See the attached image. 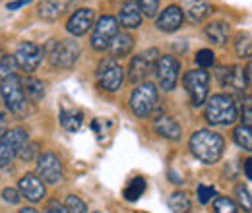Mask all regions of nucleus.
<instances>
[{"instance_id":"42","label":"nucleus","mask_w":252,"mask_h":213,"mask_svg":"<svg viewBox=\"0 0 252 213\" xmlns=\"http://www.w3.org/2000/svg\"><path fill=\"white\" fill-rule=\"evenodd\" d=\"M6 124H8V121H6V115H4V113H0V136L6 132Z\"/></svg>"},{"instance_id":"44","label":"nucleus","mask_w":252,"mask_h":213,"mask_svg":"<svg viewBox=\"0 0 252 213\" xmlns=\"http://www.w3.org/2000/svg\"><path fill=\"white\" fill-rule=\"evenodd\" d=\"M20 213H39V212H37L35 208H22V210H20Z\"/></svg>"},{"instance_id":"31","label":"nucleus","mask_w":252,"mask_h":213,"mask_svg":"<svg viewBox=\"0 0 252 213\" xmlns=\"http://www.w3.org/2000/svg\"><path fill=\"white\" fill-rule=\"evenodd\" d=\"M237 55L241 59H249L251 57V33H241L237 37Z\"/></svg>"},{"instance_id":"35","label":"nucleus","mask_w":252,"mask_h":213,"mask_svg":"<svg viewBox=\"0 0 252 213\" xmlns=\"http://www.w3.org/2000/svg\"><path fill=\"white\" fill-rule=\"evenodd\" d=\"M196 194H198V202L202 206H206V204H210L212 198H216V188L214 186H208V184H200L198 190H196Z\"/></svg>"},{"instance_id":"22","label":"nucleus","mask_w":252,"mask_h":213,"mask_svg":"<svg viewBox=\"0 0 252 213\" xmlns=\"http://www.w3.org/2000/svg\"><path fill=\"white\" fill-rule=\"evenodd\" d=\"M154 128H156V132L161 138H167V140H179L183 136L181 124L173 117H159L158 121L154 122Z\"/></svg>"},{"instance_id":"36","label":"nucleus","mask_w":252,"mask_h":213,"mask_svg":"<svg viewBox=\"0 0 252 213\" xmlns=\"http://www.w3.org/2000/svg\"><path fill=\"white\" fill-rule=\"evenodd\" d=\"M2 200L6 202V204H12V206H18L20 202H22V194H20V190L18 188H4L2 190Z\"/></svg>"},{"instance_id":"9","label":"nucleus","mask_w":252,"mask_h":213,"mask_svg":"<svg viewBox=\"0 0 252 213\" xmlns=\"http://www.w3.org/2000/svg\"><path fill=\"white\" fill-rule=\"evenodd\" d=\"M158 59H159L158 49H148V51L136 55L132 59V62H130V68H128V80L132 84H144L146 78L156 70Z\"/></svg>"},{"instance_id":"33","label":"nucleus","mask_w":252,"mask_h":213,"mask_svg":"<svg viewBox=\"0 0 252 213\" xmlns=\"http://www.w3.org/2000/svg\"><path fill=\"white\" fill-rule=\"evenodd\" d=\"M196 64H198L202 70L214 66V64H216V55H214V51H210V49L198 51V53H196Z\"/></svg>"},{"instance_id":"2","label":"nucleus","mask_w":252,"mask_h":213,"mask_svg":"<svg viewBox=\"0 0 252 213\" xmlns=\"http://www.w3.org/2000/svg\"><path fill=\"white\" fill-rule=\"evenodd\" d=\"M204 117L214 126H231V124H235L237 117H239V109H237L235 97L227 95V93L212 95L208 99V103H206Z\"/></svg>"},{"instance_id":"8","label":"nucleus","mask_w":252,"mask_h":213,"mask_svg":"<svg viewBox=\"0 0 252 213\" xmlns=\"http://www.w3.org/2000/svg\"><path fill=\"white\" fill-rule=\"evenodd\" d=\"M183 84L190 95V101L194 107H200L206 103L208 91H210V74L206 70H190L185 74Z\"/></svg>"},{"instance_id":"26","label":"nucleus","mask_w":252,"mask_h":213,"mask_svg":"<svg viewBox=\"0 0 252 213\" xmlns=\"http://www.w3.org/2000/svg\"><path fill=\"white\" fill-rule=\"evenodd\" d=\"M144 192H146V181L142 177H136L125 188V200L126 202H136V200L142 198Z\"/></svg>"},{"instance_id":"3","label":"nucleus","mask_w":252,"mask_h":213,"mask_svg":"<svg viewBox=\"0 0 252 213\" xmlns=\"http://www.w3.org/2000/svg\"><path fill=\"white\" fill-rule=\"evenodd\" d=\"M0 93H2V99H4L6 107L12 113L24 115L28 111V99L24 95L22 82H20L18 74H10V76L0 80Z\"/></svg>"},{"instance_id":"34","label":"nucleus","mask_w":252,"mask_h":213,"mask_svg":"<svg viewBox=\"0 0 252 213\" xmlns=\"http://www.w3.org/2000/svg\"><path fill=\"white\" fill-rule=\"evenodd\" d=\"M64 208H66V212H68V213H88L86 204H84V202H82L78 196H74V194H70V196L66 198Z\"/></svg>"},{"instance_id":"39","label":"nucleus","mask_w":252,"mask_h":213,"mask_svg":"<svg viewBox=\"0 0 252 213\" xmlns=\"http://www.w3.org/2000/svg\"><path fill=\"white\" fill-rule=\"evenodd\" d=\"M43 213H68V212H66V208H64L59 200H51V202H47Z\"/></svg>"},{"instance_id":"27","label":"nucleus","mask_w":252,"mask_h":213,"mask_svg":"<svg viewBox=\"0 0 252 213\" xmlns=\"http://www.w3.org/2000/svg\"><path fill=\"white\" fill-rule=\"evenodd\" d=\"M169 208L173 213H189L190 212V198L185 192H173L169 198Z\"/></svg>"},{"instance_id":"14","label":"nucleus","mask_w":252,"mask_h":213,"mask_svg":"<svg viewBox=\"0 0 252 213\" xmlns=\"http://www.w3.org/2000/svg\"><path fill=\"white\" fill-rule=\"evenodd\" d=\"M95 24V12L92 8H80V10H76L72 16H70V20H68V24H66V30L70 35H74V37H82V35H86L88 31L94 28Z\"/></svg>"},{"instance_id":"6","label":"nucleus","mask_w":252,"mask_h":213,"mask_svg":"<svg viewBox=\"0 0 252 213\" xmlns=\"http://www.w3.org/2000/svg\"><path fill=\"white\" fill-rule=\"evenodd\" d=\"M158 105V88L154 82H144L136 86V90L130 95V109L136 117L146 119Z\"/></svg>"},{"instance_id":"4","label":"nucleus","mask_w":252,"mask_h":213,"mask_svg":"<svg viewBox=\"0 0 252 213\" xmlns=\"http://www.w3.org/2000/svg\"><path fill=\"white\" fill-rule=\"evenodd\" d=\"M49 61L55 68H72L80 59V45L74 39H63V41H51L47 47Z\"/></svg>"},{"instance_id":"16","label":"nucleus","mask_w":252,"mask_h":213,"mask_svg":"<svg viewBox=\"0 0 252 213\" xmlns=\"http://www.w3.org/2000/svg\"><path fill=\"white\" fill-rule=\"evenodd\" d=\"M18 190H20L22 198H26L28 202H33V204H37L45 198V184L33 173H28V175L22 177Z\"/></svg>"},{"instance_id":"40","label":"nucleus","mask_w":252,"mask_h":213,"mask_svg":"<svg viewBox=\"0 0 252 213\" xmlns=\"http://www.w3.org/2000/svg\"><path fill=\"white\" fill-rule=\"evenodd\" d=\"M243 124H245V126H251V124H252V107H251V103H247V109L243 111Z\"/></svg>"},{"instance_id":"15","label":"nucleus","mask_w":252,"mask_h":213,"mask_svg":"<svg viewBox=\"0 0 252 213\" xmlns=\"http://www.w3.org/2000/svg\"><path fill=\"white\" fill-rule=\"evenodd\" d=\"M183 22H185V16H183L181 6L173 4V6H167V8L159 14L156 26H158V30L163 31V33H175V31L181 30Z\"/></svg>"},{"instance_id":"17","label":"nucleus","mask_w":252,"mask_h":213,"mask_svg":"<svg viewBox=\"0 0 252 213\" xmlns=\"http://www.w3.org/2000/svg\"><path fill=\"white\" fill-rule=\"evenodd\" d=\"M76 4V0H41L37 12L39 18L45 22H57L64 12H68L72 6Z\"/></svg>"},{"instance_id":"5","label":"nucleus","mask_w":252,"mask_h":213,"mask_svg":"<svg viewBox=\"0 0 252 213\" xmlns=\"http://www.w3.org/2000/svg\"><path fill=\"white\" fill-rule=\"evenodd\" d=\"M95 78H97V84L101 90L117 91V90H121V86L125 82V68L117 59L109 57V59L101 61L97 72H95Z\"/></svg>"},{"instance_id":"28","label":"nucleus","mask_w":252,"mask_h":213,"mask_svg":"<svg viewBox=\"0 0 252 213\" xmlns=\"http://www.w3.org/2000/svg\"><path fill=\"white\" fill-rule=\"evenodd\" d=\"M233 138H235L237 146H239V148H243L245 152H251V150H252V130H251V126L241 124L239 128H235Z\"/></svg>"},{"instance_id":"29","label":"nucleus","mask_w":252,"mask_h":213,"mask_svg":"<svg viewBox=\"0 0 252 213\" xmlns=\"http://www.w3.org/2000/svg\"><path fill=\"white\" fill-rule=\"evenodd\" d=\"M214 212L216 213H239L237 210V204L227 198V196H220L214 200Z\"/></svg>"},{"instance_id":"20","label":"nucleus","mask_w":252,"mask_h":213,"mask_svg":"<svg viewBox=\"0 0 252 213\" xmlns=\"http://www.w3.org/2000/svg\"><path fill=\"white\" fill-rule=\"evenodd\" d=\"M134 49V37L130 33H117L109 45V51H111V57L113 59H125L130 55V51Z\"/></svg>"},{"instance_id":"37","label":"nucleus","mask_w":252,"mask_h":213,"mask_svg":"<svg viewBox=\"0 0 252 213\" xmlns=\"http://www.w3.org/2000/svg\"><path fill=\"white\" fill-rule=\"evenodd\" d=\"M10 74H16V61H14V57H4V59H0V80Z\"/></svg>"},{"instance_id":"41","label":"nucleus","mask_w":252,"mask_h":213,"mask_svg":"<svg viewBox=\"0 0 252 213\" xmlns=\"http://www.w3.org/2000/svg\"><path fill=\"white\" fill-rule=\"evenodd\" d=\"M26 4H32V0H14V2H8V4H6V8L14 12V10H18V8L26 6Z\"/></svg>"},{"instance_id":"23","label":"nucleus","mask_w":252,"mask_h":213,"mask_svg":"<svg viewBox=\"0 0 252 213\" xmlns=\"http://www.w3.org/2000/svg\"><path fill=\"white\" fill-rule=\"evenodd\" d=\"M20 82H22V90H24V95H26V99H30L32 103H39V101H43V97H45V84L41 82V80H37V78H33V76H28V78H20Z\"/></svg>"},{"instance_id":"7","label":"nucleus","mask_w":252,"mask_h":213,"mask_svg":"<svg viewBox=\"0 0 252 213\" xmlns=\"http://www.w3.org/2000/svg\"><path fill=\"white\" fill-rule=\"evenodd\" d=\"M28 142V130L22 126H16L12 130H6L0 136V169L8 167L12 159L20 153L22 146Z\"/></svg>"},{"instance_id":"21","label":"nucleus","mask_w":252,"mask_h":213,"mask_svg":"<svg viewBox=\"0 0 252 213\" xmlns=\"http://www.w3.org/2000/svg\"><path fill=\"white\" fill-rule=\"evenodd\" d=\"M119 20H121V24L125 26L126 30H138L142 26V12H140V8L136 6L134 0L123 4L121 14H119Z\"/></svg>"},{"instance_id":"11","label":"nucleus","mask_w":252,"mask_h":213,"mask_svg":"<svg viewBox=\"0 0 252 213\" xmlns=\"http://www.w3.org/2000/svg\"><path fill=\"white\" fill-rule=\"evenodd\" d=\"M117 33H119V20L117 18H113V16L99 18V22L94 26V33H92V47L95 51L109 49V45Z\"/></svg>"},{"instance_id":"30","label":"nucleus","mask_w":252,"mask_h":213,"mask_svg":"<svg viewBox=\"0 0 252 213\" xmlns=\"http://www.w3.org/2000/svg\"><path fill=\"white\" fill-rule=\"evenodd\" d=\"M136 6L140 8L142 16H148V18H156L159 12V0H134Z\"/></svg>"},{"instance_id":"24","label":"nucleus","mask_w":252,"mask_h":213,"mask_svg":"<svg viewBox=\"0 0 252 213\" xmlns=\"http://www.w3.org/2000/svg\"><path fill=\"white\" fill-rule=\"evenodd\" d=\"M82 122H84L82 111L63 107V111H61V124H63V128L66 132H72V134L78 132V130L82 128Z\"/></svg>"},{"instance_id":"10","label":"nucleus","mask_w":252,"mask_h":213,"mask_svg":"<svg viewBox=\"0 0 252 213\" xmlns=\"http://www.w3.org/2000/svg\"><path fill=\"white\" fill-rule=\"evenodd\" d=\"M37 177L43 183L61 184L63 183V163L53 152H43L37 157Z\"/></svg>"},{"instance_id":"32","label":"nucleus","mask_w":252,"mask_h":213,"mask_svg":"<svg viewBox=\"0 0 252 213\" xmlns=\"http://www.w3.org/2000/svg\"><path fill=\"white\" fill-rule=\"evenodd\" d=\"M235 196H237V202L241 204V208L247 213H251V190L245 184H239L235 190Z\"/></svg>"},{"instance_id":"25","label":"nucleus","mask_w":252,"mask_h":213,"mask_svg":"<svg viewBox=\"0 0 252 213\" xmlns=\"http://www.w3.org/2000/svg\"><path fill=\"white\" fill-rule=\"evenodd\" d=\"M206 35L214 45H225L229 39V26L225 22H212L206 28Z\"/></svg>"},{"instance_id":"45","label":"nucleus","mask_w":252,"mask_h":213,"mask_svg":"<svg viewBox=\"0 0 252 213\" xmlns=\"http://www.w3.org/2000/svg\"><path fill=\"white\" fill-rule=\"evenodd\" d=\"M95 213H101V212H95Z\"/></svg>"},{"instance_id":"19","label":"nucleus","mask_w":252,"mask_h":213,"mask_svg":"<svg viewBox=\"0 0 252 213\" xmlns=\"http://www.w3.org/2000/svg\"><path fill=\"white\" fill-rule=\"evenodd\" d=\"M181 10L183 16L189 18L192 24H200L212 14V6L206 0H185V8Z\"/></svg>"},{"instance_id":"38","label":"nucleus","mask_w":252,"mask_h":213,"mask_svg":"<svg viewBox=\"0 0 252 213\" xmlns=\"http://www.w3.org/2000/svg\"><path fill=\"white\" fill-rule=\"evenodd\" d=\"M37 150H39V146L37 144H33V142H26L24 146H22V150H20V157H22V161H32L33 157H37Z\"/></svg>"},{"instance_id":"1","label":"nucleus","mask_w":252,"mask_h":213,"mask_svg":"<svg viewBox=\"0 0 252 213\" xmlns=\"http://www.w3.org/2000/svg\"><path fill=\"white\" fill-rule=\"evenodd\" d=\"M190 152L202 163L214 165L220 161L225 152V140L214 130H208V128L196 130L190 138Z\"/></svg>"},{"instance_id":"18","label":"nucleus","mask_w":252,"mask_h":213,"mask_svg":"<svg viewBox=\"0 0 252 213\" xmlns=\"http://www.w3.org/2000/svg\"><path fill=\"white\" fill-rule=\"evenodd\" d=\"M218 78H220L223 88L235 93L245 91V76H243V70L239 66H223L218 70Z\"/></svg>"},{"instance_id":"13","label":"nucleus","mask_w":252,"mask_h":213,"mask_svg":"<svg viewBox=\"0 0 252 213\" xmlns=\"http://www.w3.org/2000/svg\"><path fill=\"white\" fill-rule=\"evenodd\" d=\"M14 61L24 72L32 74L33 70H37V66L43 61V49L39 45L32 43V41H26V43H22L18 47V51L14 55Z\"/></svg>"},{"instance_id":"12","label":"nucleus","mask_w":252,"mask_h":213,"mask_svg":"<svg viewBox=\"0 0 252 213\" xmlns=\"http://www.w3.org/2000/svg\"><path fill=\"white\" fill-rule=\"evenodd\" d=\"M179 70H181V64L175 57H159L158 64H156V74H158V82L161 86L163 91H173L177 88V82H179Z\"/></svg>"},{"instance_id":"43","label":"nucleus","mask_w":252,"mask_h":213,"mask_svg":"<svg viewBox=\"0 0 252 213\" xmlns=\"http://www.w3.org/2000/svg\"><path fill=\"white\" fill-rule=\"evenodd\" d=\"M245 173H247V179L251 181V179H252V175H251V157L245 161Z\"/></svg>"}]
</instances>
